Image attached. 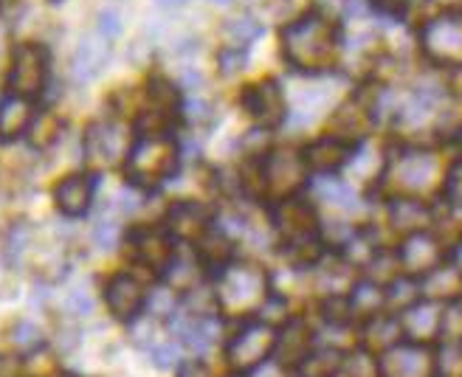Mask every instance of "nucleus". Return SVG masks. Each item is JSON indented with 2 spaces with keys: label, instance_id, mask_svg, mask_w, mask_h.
Segmentation results:
<instances>
[{
  "label": "nucleus",
  "instance_id": "obj_35",
  "mask_svg": "<svg viewBox=\"0 0 462 377\" xmlns=\"http://www.w3.org/2000/svg\"><path fill=\"white\" fill-rule=\"evenodd\" d=\"M212 4H220V6H226V4H231V0H212Z\"/></svg>",
  "mask_w": 462,
  "mask_h": 377
},
{
  "label": "nucleus",
  "instance_id": "obj_28",
  "mask_svg": "<svg viewBox=\"0 0 462 377\" xmlns=\"http://www.w3.org/2000/svg\"><path fill=\"white\" fill-rule=\"evenodd\" d=\"M373 9L383 17H403L409 9V0H373Z\"/></svg>",
  "mask_w": 462,
  "mask_h": 377
},
{
  "label": "nucleus",
  "instance_id": "obj_37",
  "mask_svg": "<svg viewBox=\"0 0 462 377\" xmlns=\"http://www.w3.org/2000/svg\"><path fill=\"white\" fill-rule=\"evenodd\" d=\"M457 141H459V147H462V130H459V135H457Z\"/></svg>",
  "mask_w": 462,
  "mask_h": 377
},
{
  "label": "nucleus",
  "instance_id": "obj_2",
  "mask_svg": "<svg viewBox=\"0 0 462 377\" xmlns=\"http://www.w3.org/2000/svg\"><path fill=\"white\" fill-rule=\"evenodd\" d=\"M217 301L220 313H235L243 318H254L268 299L265 273L254 271L251 265L231 262L223 273H217Z\"/></svg>",
  "mask_w": 462,
  "mask_h": 377
},
{
  "label": "nucleus",
  "instance_id": "obj_4",
  "mask_svg": "<svg viewBox=\"0 0 462 377\" xmlns=\"http://www.w3.org/2000/svg\"><path fill=\"white\" fill-rule=\"evenodd\" d=\"M308 183V167L302 152L280 150L263 158L260 163V188L273 203L296 198V192Z\"/></svg>",
  "mask_w": 462,
  "mask_h": 377
},
{
  "label": "nucleus",
  "instance_id": "obj_12",
  "mask_svg": "<svg viewBox=\"0 0 462 377\" xmlns=\"http://www.w3.org/2000/svg\"><path fill=\"white\" fill-rule=\"evenodd\" d=\"M310 326L302 318H288L276 329V346L273 358L285 363L288 369H299L310 355Z\"/></svg>",
  "mask_w": 462,
  "mask_h": 377
},
{
  "label": "nucleus",
  "instance_id": "obj_25",
  "mask_svg": "<svg viewBox=\"0 0 462 377\" xmlns=\"http://www.w3.org/2000/svg\"><path fill=\"white\" fill-rule=\"evenodd\" d=\"M443 192H446V198H448L454 206L462 203V161L451 167V172H448V178H446V186H443Z\"/></svg>",
  "mask_w": 462,
  "mask_h": 377
},
{
  "label": "nucleus",
  "instance_id": "obj_21",
  "mask_svg": "<svg viewBox=\"0 0 462 377\" xmlns=\"http://www.w3.org/2000/svg\"><path fill=\"white\" fill-rule=\"evenodd\" d=\"M429 217V211L420 200H409V198H401L395 206H392V220H395V225H414Z\"/></svg>",
  "mask_w": 462,
  "mask_h": 377
},
{
  "label": "nucleus",
  "instance_id": "obj_26",
  "mask_svg": "<svg viewBox=\"0 0 462 377\" xmlns=\"http://www.w3.org/2000/svg\"><path fill=\"white\" fill-rule=\"evenodd\" d=\"M150 310L152 313H158V316H172L175 313V296H172V290H155V293H150Z\"/></svg>",
  "mask_w": 462,
  "mask_h": 377
},
{
  "label": "nucleus",
  "instance_id": "obj_22",
  "mask_svg": "<svg viewBox=\"0 0 462 377\" xmlns=\"http://www.w3.org/2000/svg\"><path fill=\"white\" fill-rule=\"evenodd\" d=\"M226 34H228L231 42L248 45L251 40H257L263 34V26L257 20H251V17H235V20L226 23Z\"/></svg>",
  "mask_w": 462,
  "mask_h": 377
},
{
  "label": "nucleus",
  "instance_id": "obj_20",
  "mask_svg": "<svg viewBox=\"0 0 462 377\" xmlns=\"http://www.w3.org/2000/svg\"><path fill=\"white\" fill-rule=\"evenodd\" d=\"M57 133H60V122L54 113H42L32 122V144L34 147H51L57 141Z\"/></svg>",
  "mask_w": 462,
  "mask_h": 377
},
{
  "label": "nucleus",
  "instance_id": "obj_18",
  "mask_svg": "<svg viewBox=\"0 0 462 377\" xmlns=\"http://www.w3.org/2000/svg\"><path fill=\"white\" fill-rule=\"evenodd\" d=\"M88 152L99 161H116L122 155V135L116 127H90L88 133Z\"/></svg>",
  "mask_w": 462,
  "mask_h": 377
},
{
  "label": "nucleus",
  "instance_id": "obj_17",
  "mask_svg": "<svg viewBox=\"0 0 462 377\" xmlns=\"http://www.w3.org/2000/svg\"><path fill=\"white\" fill-rule=\"evenodd\" d=\"M34 122V107L26 97H6L0 102V138L4 141H12V138H20L26 133Z\"/></svg>",
  "mask_w": 462,
  "mask_h": 377
},
{
  "label": "nucleus",
  "instance_id": "obj_3",
  "mask_svg": "<svg viewBox=\"0 0 462 377\" xmlns=\"http://www.w3.org/2000/svg\"><path fill=\"white\" fill-rule=\"evenodd\" d=\"M178 170V144L172 135H142L127 155V178L152 188Z\"/></svg>",
  "mask_w": 462,
  "mask_h": 377
},
{
  "label": "nucleus",
  "instance_id": "obj_30",
  "mask_svg": "<svg viewBox=\"0 0 462 377\" xmlns=\"http://www.w3.org/2000/svg\"><path fill=\"white\" fill-rule=\"evenodd\" d=\"M178 377H212V374H209V369H206V363H200V361H187V363H180Z\"/></svg>",
  "mask_w": 462,
  "mask_h": 377
},
{
  "label": "nucleus",
  "instance_id": "obj_16",
  "mask_svg": "<svg viewBox=\"0 0 462 377\" xmlns=\"http://www.w3.org/2000/svg\"><path fill=\"white\" fill-rule=\"evenodd\" d=\"M94 200V180L88 175H71L54 188V203L65 217H82Z\"/></svg>",
  "mask_w": 462,
  "mask_h": 377
},
{
  "label": "nucleus",
  "instance_id": "obj_15",
  "mask_svg": "<svg viewBox=\"0 0 462 377\" xmlns=\"http://www.w3.org/2000/svg\"><path fill=\"white\" fill-rule=\"evenodd\" d=\"M110 60V42L102 37V34H94V37H85L77 51H74V60H71V77L77 82H90L97 79L105 65Z\"/></svg>",
  "mask_w": 462,
  "mask_h": 377
},
{
  "label": "nucleus",
  "instance_id": "obj_23",
  "mask_svg": "<svg viewBox=\"0 0 462 377\" xmlns=\"http://www.w3.org/2000/svg\"><path fill=\"white\" fill-rule=\"evenodd\" d=\"M12 344L20 346V349H34V346L42 344V333H40V329H37L34 324L20 321V324H14V329H12Z\"/></svg>",
  "mask_w": 462,
  "mask_h": 377
},
{
  "label": "nucleus",
  "instance_id": "obj_5",
  "mask_svg": "<svg viewBox=\"0 0 462 377\" xmlns=\"http://www.w3.org/2000/svg\"><path fill=\"white\" fill-rule=\"evenodd\" d=\"M276 346V326L260 321V318H245L243 326L237 329V336L228 341L226 355L235 366V372H251L263 366L268 358H273Z\"/></svg>",
  "mask_w": 462,
  "mask_h": 377
},
{
  "label": "nucleus",
  "instance_id": "obj_32",
  "mask_svg": "<svg viewBox=\"0 0 462 377\" xmlns=\"http://www.w3.org/2000/svg\"><path fill=\"white\" fill-rule=\"evenodd\" d=\"M77 304V310H79V316H85V313H90V299L88 296H82V293H77L74 299H71V308Z\"/></svg>",
  "mask_w": 462,
  "mask_h": 377
},
{
  "label": "nucleus",
  "instance_id": "obj_31",
  "mask_svg": "<svg viewBox=\"0 0 462 377\" xmlns=\"http://www.w3.org/2000/svg\"><path fill=\"white\" fill-rule=\"evenodd\" d=\"M152 355H155L158 366H172L175 363V349L172 346H155Z\"/></svg>",
  "mask_w": 462,
  "mask_h": 377
},
{
  "label": "nucleus",
  "instance_id": "obj_10",
  "mask_svg": "<svg viewBox=\"0 0 462 377\" xmlns=\"http://www.w3.org/2000/svg\"><path fill=\"white\" fill-rule=\"evenodd\" d=\"M209 228H212V215L200 203H192V200L175 203L167 215V231L172 240L200 243L206 234H209Z\"/></svg>",
  "mask_w": 462,
  "mask_h": 377
},
{
  "label": "nucleus",
  "instance_id": "obj_9",
  "mask_svg": "<svg viewBox=\"0 0 462 377\" xmlns=\"http://www.w3.org/2000/svg\"><path fill=\"white\" fill-rule=\"evenodd\" d=\"M273 225L282 231L285 243L316 237V215L313 206L302 198H288L273 206Z\"/></svg>",
  "mask_w": 462,
  "mask_h": 377
},
{
  "label": "nucleus",
  "instance_id": "obj_14",
  "mask_svg": "<svg viewBox=\"0 0 462 377\" xmlns=\"http://www.w3.org/2000/svg\"><path fill=\"white\" fill-rule=\"evenodd\" d=\"M130 248L135 253V259L142 265L152 268V271H167V265L175 256V245L170 231H158V228H142L130 234Z\"/></svg>",
  "mask_w": 462,
  "mask_h": 377
},
{
  "label": "nucleus",
  "instance_id": "obj_6",
  "mask_svg": "<svg viewBox=\"0 0 462 377\" xmlns=\"http://www.w3.org/2000/svg\"><path fill=\"white\" fill-rule=\"evenodd\" d=\"M420 45L434 62L462 65V9L429 20L420 29Z\"/></svg>",
  "mask_w": 462,
  "mask_h": 377
},
{
  "label": "nucleus",
  "instance_id": "obj_34",
  "mask_svg": "<svg viewBox=\"0 0 462 377\" xmlns=\"http://www.w3.org/2000/svg\"><path fill=\"white\" fill-rule=\"evenodd\" d=\"M454 259H457V268L462 271V243H459V248H457V253H454Z\"/></svg>",
  "mask_w": 462,
  "mask_h": 377
},
{
  "label": "nucleus",
  "instance_id": "obj_29",
  "mask_svg": "<svg viewBox=\"0 0 462 377\" xmlns=\"http://www.w3.org/2000/svg\"><path fill=\"white\" fill-rule=\"evenodd\" d=\"M119 32H122V23L116 20V14H113V12H102V14H99V34H102L105 40H113Z\"/></svg>",
  "mask_w": 462,
  "mask_h": 377
},
{
  "label": "nucleus",
  "instance_id": "obj_8",
  "mask_svg": "<svg viewBox=\"0 0 462 377\" xmlns=\"http://www.w3.org/2000/svg\"><path fill=\"white\" fill-rule=\"evenodd\" d=\"M243 107L248 110V115L257 122L260 130H276L288 115L285 107V93L276 79H265L257 85H248L243 93Z\"/></svg>",
  "mask_w": 462,
  "mask_h": 377
},
{
  "label": "nucleus",
  "instance_id": "obj_27",
  "mask_svg": "<svg viewBox=\"0 0 462 377\" xmlns=\"http://www.w3.org/2000/svg\"><path fill=\"white\" fill-rule=\"evenodd\" d=\"M119 225H116L113 220H102L99 225H97V231H94V240H97V245L99 248H113L116 243H119Z\"/></svg>",
  "mask_w": 462,
  "mask_h": 377
},
{
  "label": "nucleus",
  "instance_id": "obj_24",
  "mask_svg": "<svg viewBox=\"0 0 462 377\" xmlns=\"http://www.w3.org/2000/svg\"><path fill=\"white\" fill-rule=\"evenodd\" d=\"M245 60H248V54H245V49L240 51V45H235V49L220 51V57H217L220 70H223L226 77H228V74H237V70H243V68H245Z\"/></svg>",
  "mask_w": 462,
  "mask_h": 377
},
{
  "label": "nucleus",
  "instance_id": "obj_13",
  "mask_svg": "<svg viewBox=\"0 0 462 377\" xmlns=\"http://www.w3.org/2000/svg\"><path fill=\"white\" fill-rule=\"evenodd\" d=\"M353 155V144L350 141H344L338 135H325V138H316L313 144H308L302 150V158H305V167L308 172H316V175H330V172H338L346 161Z\"/></svg>",
  "mask_w": 462,
  "mask_h": 377
},
{
  "label": "nucleus",
  "instance_id": "obj_19",
  "mask_svg": "<svg viewBox=\"0 0 462 377\" xmlns=\"http://www.w3.org/2000/svg\"><path fill=\"white\" fill-rule=\"evenodd\" d=\"M403 262L406 265H423V271H431L437 265V245L434 240L423 237V234H414L411 240L403 245Z\"/></svg>",
  "mask_w": 462,
  "mask_h": 377
},
{
  "label": "nucleus",
  "instance_id": "obj_1",
  "mask_svg": "<svg viewBox=\"0 0 462 377\" xmlns=\"http://www.w3.org/2000/svg\"><path fill=\"white\" fill-rule=\"evenodd\" d=\"M338 29L321 14H305L282 29V54L285 60L305 74L328 70L338 51Z\"/></svg>",
  "mask_w": 462,
  "mask_h": 377
},
{
  "label": "nucleus",
  "instance_id": "obj_38",
  "mask_svg": "<svg viewBox=\"0 0 462 377\" xmlns=\"http://www.w3.org/2000/svg\"><path fill=\"white\" fill-rule=\"evenodd\" d=\"M68 377H71V374H68Z\"/></svg>",
  "mask_w": 462,
  "mask_h": 377
},
{
  "label": "nucleus",
  "instance_id": "obj_33",
  "mask_svg": "<svg viewBox=\"0 0 462 377\" xmlns=\"http://www.w3.org/2000/svg\"><path fill=\"white\" fill-rule=\"evenodd\" d=\"M158 4H161V6H183L187 0H158Z\"/></svg>",
  "mask_w": 462,
  "mask_h": 377
},
{
  "label": "nucleus",
  "instance_id": "obj_7",
  "mask_svg": "<svg viewBox=\"0 0 462 377\" xmlns=\"http://www.w3.org/2000/svg\"><path fill=\"white\" fill-rule=\"evenodd\" d=\"M49 79V51L37 42H23L14 49L9 68V87L17 97H37Z\"/></svg>",
  "mask_w": 462,
  "mask_h": 377
},
{
  "label": "nucleus",
  "instance_id": "obj_11",
  "mask_svg": "<svg viewBox=\"0 0 462 377\" xmlns=\"http://www.w3.org/2000/svg\"><path fill=\"white\" fill-rule=\"evenodd\" d=\"M105 301H107V308L116 318H122V321H130L135 318L138 313L144 310V304H147V290L144 285L138 281L135 276H127V273H119V276H113L107 281V288H105Z\"/></svg>",
  "mask_w": 462,
  "mask_h": 377
},
{
  "label": "nucleus",
  "instance_id": "obj_36",
  "mask_svg": "<svg viewBox=\"0 0 462 377\" xmlns=\"http://www.w3.org/2000/svg\"><path fill=\"white\" fill-rule=\"evenodd\" d=\"M228 377H248L245 372H235V374H228Z\"/></svg>",
  "mask_w": 462,
  "mask_h": 377
}]
</instances>
